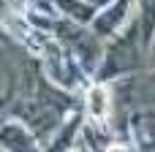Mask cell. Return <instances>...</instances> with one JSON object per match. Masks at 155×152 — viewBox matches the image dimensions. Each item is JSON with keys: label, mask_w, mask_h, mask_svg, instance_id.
Here are the masks:
<instances>
[{"label": "cell", "mask_w": 155, "mask_h": 152, "mask_svg": "<svg viewBox=\"0 0 155 152\" xmlns=\"http://www.w3.org/2000/svg\"><path fill=\"white\" fill-rule=\"evenodd\" d=\"M90 114L95 117V120H106V114H109V92L104 90V87H93L90 90Z\"/></svg>", "instance_id": "obj_1"}]
</instances>
